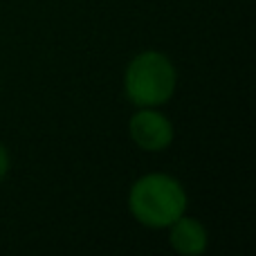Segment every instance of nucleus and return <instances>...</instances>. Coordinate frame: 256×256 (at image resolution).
Wrapping results in <instances>:
<instances>
[{
	"mask_svg": "<svg viewBox=\"0 0 256 256\" xmlns=\"http://www.w3.org/2000/svg\"><path fill=\"white\" fill-rule=\"evenodd\" d=\"M178 72L164 52L146 50L130 58L124 72V92L137 108H160L173 97Z\"/></svg>",
	"mask_w": 256,
	"mask_h": 256,
	"instance_id": "obj_2",
	"label": "nucleus"
},
{
	"mask_svg": "<svg viewBox=\"0 0 256 256\" xmlns=\"http://www.w3.org/2000/svg\"><path fill=\"white\" fill-rule=\"evenodd\" d=\"M166 230H168V243H171V248L182 256H198L209 245L207 227L194 216L182 214Z\"/></svg>",
	"mask_w": 256,
	"mask_h": 256,
	"instance_id": "obj_4",
	"label": "nucleus"
},
{
	"mask_svg": "<svg viewBox=\"0 0 256 256\" xmlns=\"http://www.w3.org/2000/svg\"><path fill=\"white\" fill-rule=\"evenodd\" d=\"M184 186L168 173H146L132 182L128 191V209L140 225L148 230H166L186 214Z\"/></svg>",
	"mask_w": 256,
	"mask_h": 256,
	"instance_id": "obj_1",
	"label": "nucleus"
},
{
	"mask_svg": "<svg viewBox=\"0 0 256 256\" xmlns=\"http://www.w3.org/2000/svg\"><path fill=\"white\" fill-rule=\"evenodd\" d=\"M128 135L142 150L160 153L171 146L176 130L171 120L158 108H140L128 122Z\"/></svg>",
	"mask_w": 256,
	"mask_h": 256,
	"instance_id": "obj_3",
	"label": "nucleus"
},
{
	"mask_svg": "<svg viewBox=\"0 0 256 256\" xmlns=\"http://www.w3.org/2000/svg\"><path fill=\"white\" fill-rule=\"evenodd\" d=\"M9 166H12V160H9V150L4 148V144H0V182L7 178Z\"/></svg>",
	"mask_w": 256,
	"mask_h": 256,
	"instance_id": "obj_5",
	"label": "nucleus"
}]
</instances>
